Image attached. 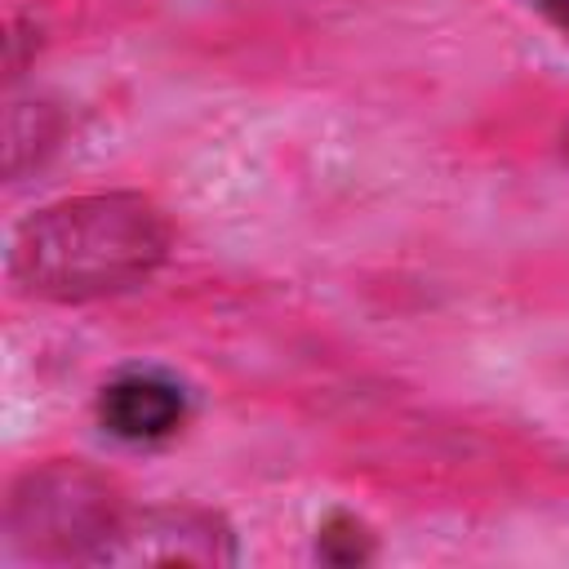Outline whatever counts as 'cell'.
<instances>
[{
    "label": "cell",
    "instance_id": "obj_2",
    "mask_svg": "<svg viewBox=\"0 0 569 569\" xmlns=\"http://www.w3.org/2000/svg\"><path fill=\"white\" fill-rule=\"evenodd\" d=\"M116 485L84 462H44L9 493V547L31 560H98L120 525Z\"/></svg>",
    "mask_w": 569,
    "mask_h": 569
},
{
    "label": "cell",
    "instance_id": "obj_5",
    "mask_svg": "<svg viewBox=\"0 0 569 569\" xmlns=\"http://www.w3.org/2000/svg\"><path fill=\"white\" fill-rule=\"evenodd\" d=\"M373 556V538L360 520L351 516H333L325 529H320V560H333V565H356V560H369Z\"/></svg>",
    "mask_w": 569,
    "mask_h": 569
},
{
    "label": "cell",
    "instance_id": "obj_4",
    "mask_svg": "<svg viewBox=\"0 0 569 569\" xmlns=\"http://www.w3.org/2000/svg\"><path fill=\"white\" fill-rule=\"evenodd\" d=\"M98 422L124 445H156L187 422V391L156 369L120 373L98 396Z\"/></svg>",
    "mask_w": 569,
    "mask_h": 569
},
{
    "label": "cell",
    "instance_id": "obj_1",
    "mask_svg": "<svg viewBox=\"0 0 569 569\" xmlns=\"http://www.w3.org/2000/svg\"><path fill=\"white\" fill-rule=\"evenodd\" d=\"M169 253L164 213L133 191H98L31 213L9 249L13 280L53 302H89L142 284Z\"/></svg>",
    "mask_w": 569,
    "mask_h": 569
},
{
    "label": "cell",
    "instance_id": "obj_7",
    "mask_svg": "<svg viewBox=\"0 0 569 569\" xmlns=\"http://www.w3.org/2000/svg\"><path fill=\"white\" fill-rule=\"evenodd\" d=\"M565 156H569V129H565Z\"/></svg>",
    "mask_w": 569,
    "mask_h": 569
},
{
    "label": "cell",
    "instance_id": "obj_3",
    "mask_svg": "<svg viewBox=\"0 0 569 569\" xmlns=\"http://www.w3.org/2000/svg\"><path fill=\"white\" fill-rule=\"evenodd\" d=\"M236 560V533L204 507H147L124 511L107 533L93 565H200Z\"/></svg>",
    "mask_w": 569,
    "mask_h": 569
},
{
    "label": "cell",
    "instance_id": "obj_6",
    "mask_svg": "<svg viewBox=\"0 0 569 569\" xmlns=\"http://www.w3.org/2000/svg\"><path fill=\"white\" fill-rule=\"evenodd\" d=\"M538 4H542V9H547V13L569 31V0H538Z\"/></svg>",
    "mask_w": 569,
    "mask_h": 569
}]
</instances>
